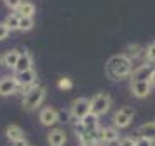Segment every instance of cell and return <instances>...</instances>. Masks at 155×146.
Returning a JSON list of instances; mask_svg holds the SVG:
<instances>
[{
  "label": "cell",
  "mask_w": 155,
  "mask_h": 146,
  "mask_svg": "<svg viewBox=\"0 0 155 146\" xmlns=\"http://www.w3.org/2000/svg\"><path fill=\"white\" fill-rule=\"evenodd\" d=\"M138 134L140 138H145L153 143L155 141V122H147V124H141L138 127Z\"/></svg>",
  "instance_id": "14"
},
{
  "label": "cell",
  "mask_w": 155,
  "mask_h": 146,
  "mask_svg": "<svg viewBox=\"0 0 155 146\" xmlns=\"http://www.w3.org/2000/svg\"><path fill=\"white\" fill-rule=\"evenodd\" d=\"M152 72H153V65L152 64H143V65L136 67L131 72V81H148Z\"/></svg>",
  "instance_id": "8"
},
{
  "label": "cell",
  "mask_w": 155,
  "mask_h": 146,
  "mask_svg": "<svg viewBox=\"0 0 155 146\" xmlns=\"http://www.w3.org/2000/svg\"><path fill=\"white\" fill-rule=\"evenodd\" d=\"M133 117H134V110L131 107H122L119 108L116 113H114V127H119V129H124L127 127L129 124L133 122Z\"/></svg>",
  "instance_id": "4"
},
{
  "label": "cell",
  "mask_w": 155,
  "mask_h": 146,
  "mask_svg": "<svg viewBox=\"0 0 155 146\" xmlns=\"http://www.w3.org/2000/svg\"><path fill=\"white\" fill-rule=\"evenodd\" d=\"M150 86L148 81H131V93H133L136 98H145V96L150 95Z\"/></svg>",
  "instance_id": "9"
},
{
  "label": "cell",
  "mask_w": 155,
  "mask_h": 146,
  "mask_svg": "<svg viewBox=\"0 0 155 146\" xmlns=\"http://www.w3.org/2000/svg\"><path fill=\"white\" fill-rule=\"evenodd\" d=\"M131 72H133V62L124 53L110 57L105 64V74L112 81H121V79L131 76Z\"/></svg>",
  "instance_id": "1"
},
{
  "label": "cell",
  "mask_w": 155,
  "mask_h": 146,
  "mask_svg": "<svg viewBox=\"0 0 155 146\" xmlns=\"http://www.w3.org/2000/svg\"><path fill=\"white\" fill-rule=\"evenodd\" d=\"M9 33H11V31H9V28L5 26V23H0V41L5 40L7 36H9Z\"/></svg>",
  "instance_id": "28"
},
{
  "label": "cell",
  "mask_w": 155,
  "mask_h": 146,
  "mask_svg": "<svg viewBox=\"0 0 155 146\" xmlns=\"http://www.w3.org/2000/svg\"><path fill=\"white\" fill-rule=\"evenodd\" d=\"M148 83H150V86H153L155 88V69H153V72H152V76H150Z\"/></svg>",
  "instance_id": "31"
},
{
  "label": "cell",
  "mask_w": 155,
  "mask_h": 146,
  "mask_svg": "<svg viewBox=\"0 0 155 146\" xmlns=\"http://www.w3.org/2000/svg\"><path fill=\"white\" fill-rule=\"evenodd\" d=\"M17 59H19V52H17V50H9L5 55L2 57V62H4V65H5V67L14 69V67H16V64H17Z\"/></svg>",
  "instance_id": "18"
},
{
  "label": "cell",
  "mask_w": 155,
  "mask_h": 146,
  "mask_svg": "<svg viewBox=\"0 0 155 146\" xmlns=\"http://www.w3.org/2000/svg\"><path fill=\"white\" fill-rule=\"evenodd\" d=\"M50 146H64L66 144V132L62 129H52L47 136Z\"/></svg>",
  "instance_id": "13"
},
{
  "label": "cell",
  "mask_w": 155,
  "mask_h": 146,
  "mask_svg": "<svg viewBox=\"0 0 155 146\" xmlns=\"http://www.w3.org/2000/svg\"><path fill=\"white\" fill-rule=\"evenodd\" d=\"M35 12H36V7H35L33 2H22L21 5L14 11V14H17L19 17H33Z\"/></svg>",
  "instance_id": "15"
},
{
  "label": "cell",
  "mask_w": 155,
  "mask_h": 146,
  "mask_svg": "<svg viewBox=\"0 0 155 146\" xmlns=\"http://www.w3.org/2000/svg\"><path fill=\"white\" fill-rule=\"evenodd\" d=\"M119 146H136V139L134 138H122L119 141Z\"/></svg>",
  "instance_id": "27"
},
{
  "label": "cell",
  "mask_w": 155,
  "mask_h": 146,
  "mask_svg": "<svg viewBox=\"0 0 155 146\" xmlns=\"http://www.w3.org/2000/svg\"><path fill=\"white\" fill-rule=\"evenodd\" d=\"M45 100V88L38 84H33L31 88L26 90L24 98H22V107L26 110H35L41 105V101Z\"/></svg>",
  "instance_id": "2"
},
{
  "label": "cell",
  "mask_w": 155,
  "mask_h": 146,
  "mask_svg": "<svg viewBox=\"0 0 155 146\" xmlns=\"http://www.w3.org/2000/svg\"><path fill=\"white\" fill-rule=\"evenodd\" d=\"M19 19H21V17L17 16V14H14V12H12L11 16H7V19H5V26L9 28V31L19 29Z\"/></svg>",
  "instance_id": "20"
},
{
  "label": "cell",
  "mask_w": 155,
  "mask_h": 146,
  "mask_svg": "<svg viewBox=\"0 0 155 146\" xmlns=\"http://www.w3.org/2000/svg\"><path fill=\"white\" fill-rule=\"evenodd\" d=\"M12 146H31L28 143V141H26V138H24V139H19V141H14V143H12Z\"/></svg>",
  "instance_id": "30"
},
{
  "label": "cell",
  "mask_w": 155,
  "mask_h": 146,
  "mask_svg": "<svg viewBox=\"0 0 155 146\" xmlns=\"http://www.w3.org/2000/svg\"><path fill=\"white\" fill-rule=\"evenodd\" d=\"M81 122H83L86 132H98V131H100L98 129V117H97V115H93V113L86 115Z\"/></svg>",
  "instance_id": "17"
},
{
  "label": "cell",
  "mask_w": 155,
  "mask_h": 146,
  "mask_svg": "<svg viewBox=\"0 0 155 146\" xmlns=\"http://www.w3.org/2000/svg\"><path fill=\"white\" fill-rule=\"evenodd\" d=\"M110 96L107 95V93H98V95H95L91 100H90V107H91V113L100 117V115H104V113L109 112V108H110Z\"/></svg>",
  "instance_id": "3"
},
{
  "label": "cell",
  "mask_w": 155,
  "mask_h": 146,
  "mask_svg": "<svg viewBox=\"0 0 155 146\" xmlns=\"http://www.w3.org/2000/svg\"><path fill=\"white\" fill-rule=\"evenodd\" d=\"M5 136H7V139H11L14 143V141L24 139V131L19 125H16V124H11V125L5 127Z\"/></svg>",
  "instance_id": "16"
},
{
  "label": "cell",
  "mask_w": 155,
  "mask_h": 146,
  "mask_svg": "<svg viewBox=\"0 0 155 146\" xmlns=\"http://www.w3.org/2000/svg\"><path fill=\"white\" fill-rule=\"evenodd\" d=\"M97 146H105V144H104V143H102V144H97Z\"/></svg>",
  "instance_id": "32"
},
{
  "label": "cell",
  "mask_w": 155,
  "mask_h": 146,
  "mask_svg": "<svg viewBox=\"0 0 155 146\" xmlns=\"http://www.w3.org/2000/svg\"><path fill=\"white\" fill-rule=\"evenodd\" d=\"M16 90H17V83H16V79H14V76L0 79V96L14 95Z\"/></svg>",
  "instance_id": "12"
},
{
  "label": "cell",
  "mask_w": 155,
  "mask_h": 146,
  "mask_svg": "<svg viewBox=\"0 0 155 146\" xmlns=\"http://www.w3.org/2000/svg\"><path fill=\"white\" fill-rule=\"evenodd\" d=\"M136 146H153V143L148 139H145V138H138L136 139Z\"/></svg>",
  "instance_id": "29"
},
{
  "label": "cell",
  "mask_w": 155,
  "mask_h": 146,
  "mask_svg": "<svg viewBox=\"0 0 155 146\" xmlns=\"http://www.w3.org/2000/svg\"><path fill=\"white\" fill-rule=\"evenodd\" d=\"M71 113L76 120H83L86 115L91 113V107H90V100L88 98H76L72 101Z\"/></svg>",
  "instance_id": "5"
},
{
  "label": "cell",
  "mask_w": 155,
  "mask_h": 146,
  "mask_svg": "<svg viewBox=\"0 0 155 146\" xmlns=\"http://www.w3.org/2000/svg\"><path fill=\"white\" fill-rule=\"evenodd\" d=\"M124 55L133 62V59H136V57L141 55V48H140V45H129L127 46V53H124Z\"/></svg>",
  "instance_id": "22"
},
{
  "label": "cell",
  "mask_w": 155,
  "mask_h": 146,
  "mask_svg": "<svg viewBox=\"0 0 155 146\" xmlns=\"http://www.w3.org/2000/svg\"><path fill=\"white\" fill-rule=\"evenodd\" d=\"M4 4H5V7H9V9H12V11H16L17 7L22 4V0H4Z\"/></svg>",
  "instance_id": "26"
},
{
  "label": "cell",
  "mask_w": 155,
  "mask_h": 146,
  "mask_svg": "<svg viewBox=\"0 0 155 146\" xmlns=\"http://www.w3.org/2000/svg\"><path fill=\"white\" fill-rule=\"evenodd\" d=\"M74 131H76V136L78 138H81V136L86 132V129H84V125L81 120H76V125H74Z\"/></svg>",
  "instance_id": "25"
},
{
  "label": "cell",
  "mask_w": 155,
  "mask_h": 146,
  "mask_svg": "<svg viewBox=\"0 0 155 146\" xmlns=\"http://www.w3.org/2000/svg\"><path fill=\"white\" fill-rule=\"evenodd\" d=\"M14 79H16V83H17V88L28 90V88H31L33 84H36V72H35L33 69H29V71L16 74Z\"/></svg>",
  "instance_id": "6"
},
{
  "label": "cell",
  "mask_w": 155,
  "mask_h": 146,
  "mask_svg": "<svg viewBox=\"0 0 155 146\" xmlns=\"http://www.w3.org/2000/svg\"><path fill=\"white\" fill-rule=\"evenodd\" d=\"M31 65H33V57H31V53H29V52H26V50L19 52V59H17V64H16V67H14L16 74L33 69Z\"/></svg>",
  "instance_id": "7"
},
{
  "label": "cell",
  "mask_w": 155,
  "mask_h": 146,
  "mask_svg": "<svg viewBox=\"0 0 155 146\" xmlns=\"http://www.w3.org/2000/svg\"><path fill=\"white\" fill-rule=\"evenodd\" d=\"M59 88H61V90H71L72 88V81L69 78H62L61 81H59Z\"/></svg>",
  "instance_id": "24"
},
{
  "label": "cell",
  "mask_w": 155,
  "mask_h": 146,
  "mask_svg": "<svg viewBox=\"0 0 155 146\" xmlns=\"http://www.w3.org/2000/svg\"><path fill=\"white\" fill-rule=\"evenodd\" d=\"M98 139L104 143V144H109V143H116L119 139V131L116 127H102L98 131Z\"/></svg>",
  "instance_id": "11"
},
{
  "label": "cell",
  "mask_w": 155,
  "mask_h": 146,
  "mask_svg": "<svg viewBox=\"0 0 155 146\" xmlns=\"http://www.w3.org/2000/svg\"><path fill=\"white\" fill-rule=\"evenodd\" d=\"M145 55H147V60H148V64H155V41H152V43L147 46Z\"/></svg>",
  "instance_id": "23"
},
{
  "label": "cell",
  "mask_w": 155,
  "mask_h": 146,
  "mask_svg": "<svg viewBox=\"0 0 155 146\" xmlns=\"http://www.w3.org/2000/svg\"><path fill=\"white\" fill-rule=\"evenodd\" d=\"M33 26H35L33 17H21L19 19V29L21 31H29V29H33Z\"/></svg>",
  "instance_id": "21"
},
{
  "label": "cell",
  "mask_w": 155,
  "mask_h": 146,
  "mask_svg": "<svg viewBox=\"0 0 155 146\" xmlns=\"http://www.w3.org/2000/svg\"><path fill=\"white\" fill-rule=\"evenodd\" d=\"M57 120H59V112H57L55 108L47 107V108H43V110L40 112V122L43 124V125H47V127L54 125Z\"/></svg>",
  "instance_id": "10"
},
{
  "label": "cell",
  "mask_w": 155,
  "mask_h": 146,
  "mask_svg": "<svg viewBox=\"0 0 155 146\" xmlns=\"http://www.w3.org/2000/svg\"><path fill=\"white\" fill-rule=\"evenodd\" d=\"M81 146H97L98 144V132H84L79 138Z\"/></svg>",
  "instance_id": "19"
}]
</instances>
